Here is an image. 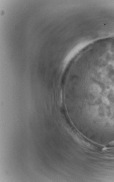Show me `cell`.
<instances>
[{
    "label": "cell",
    "mask_w": 114,
    "mask_h": 182,
    "mask_svg": "<svg viewBox=\"0 0 114 182\" xmlns=\"http://www.w3.org/2000/svg\"><path fill=\"white\" fill-rule=\"evenodd\" d=\"M109 144L111 145H114V141L111 142L109 143Z\"/></svg>",
    "instance_id": "1"
}]
</instances>
